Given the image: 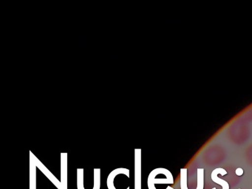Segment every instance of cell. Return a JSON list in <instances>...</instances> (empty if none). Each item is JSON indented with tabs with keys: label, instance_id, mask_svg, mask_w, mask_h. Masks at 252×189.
<instances>
[{
	"label": "cell",
	"instance_id": "6da1fadb",
	"mask_svg": "<svg viewBox=\"0 0 252 189\" xmlns=\"http://www.w3.org/2000/svg\"><path fill=\"white\" fill-rule=\"evenodd\" d=\"M174 177L172 173L166 170V173L163 174V177H158L157 170L154 169L151 171L147 180V186L149 189H156L158 186L162 185L174 184Z\"/></svg>",
	"mask_w": 252,
	"mask_h": 189
},
{
	"label": "cell",
	"instance_id": "7a4b0ae2",
	"mask_svg": "<svg viewBox=\"0 0 252 189\" xmlns=\"http://www.w3.org/2000/svg\"><path fill=\"white\" fill-rule=\"evenodd\" d=\"M126 169V168H125ZM120 168H117V169L113 170L110 174H109L107 180V186L108 189H130V187L125 188V186H128V180L129 178L126 179L125 180L124 177L126 176H130V173H129V170H128L126 173L122 175V177H120V180H119V173Z\"/></svg>",
	"mask_w": 252,
	"mask_h": 189
},
{
	"label": "cell",
	"instance_id": "3957f363",
	"mask_svg": "<svg viewBox=\"0 0 252 189\" xmlns=\"http://www.w3.org/2000/svg\"><path fill=\"white\" fill-rule=\"evenodd\" d=\"M141 150H135V180L134 189H142L141 184Z\"/></svg>",
	"mask_w": 252,
	"mask_h": 189
},
{
	"label": "cell",
	"instance_id": "277c9868",
	"mask_svg": "<svg viewBox=\"0 0 252 189\" xmlns=\"http://www.w3.org/2000/svg\"><path fill=\"white\" fill-rule=\"evenodd\" d=\"M33 159H34L35 162H36V166H37L38 168L42 171V173L48 177V180L57 188V189H63V186H62L61 181H60V180H59L58 179H57V177H56L55 176L37 159V158L33 156Z\"/></svg>",
	"mask_w": 252,
	"mask_h": 189
},
{
	"label": "cell",
	"instance_id": "5b68a950",
	"mask_svg": "<svg viewBox=\"0 0 252 189\" xmlns=\"http://www.w3.org/2000/svg\"><path fill=\"white\" fill-rule=\"evenodd\" d=\"M218 174H221V175L222 176L225 175V174H227V171L222 168H218L214 170V171H212V176H211V177H212V181L222 186V189H230L229 184H228L225 180L219 178V177H218ZM217 189L216 188H213V189Z\"/></svg>",
	"mask_w": 252,
	"mask_h": 189
},
{
	"label": "cell",
	"instance_id": "8992f818",
	"mask_svg": "<svg viewBox=\"0 0 252 189\" xmlns=\"http://www.w3.org/2000/svg\"><path fill=\"white\" fill-rule=\"evenodd\" d=\"M61 183L63 189H67V155H62Z\"/></svg>",
	"mask_w": 252,
	"mask_h": 189
},
{
	"label": "cell",
	"instance_id": "52a82bcc",
	"mask_svg": "<svg viewBox=\"0 0 252 189\" xmlns=\"http://www.w3.org/2000/svg\"><path fill=\"white\" fill-rule=\"evenodd\" d=\"M32 159H31L30 166V189H36V165L33 159V155H32Z\"/></svg>",
	"mask_w": 252,
	"mask_h": 189
},
{
	"label": "cell",
	"instance_id": "ba28073f",
	"mask_svg": "<svg viewBox=\"0 0 252 189\" xmlns=\"http://www.w3.org/2000/svg\"><path fill=\"white\" fill-rule=\"evenodd\" d=\"M101 189V170L99 168L94 169V185L92 189Z\"/></svg>",
	"mask_w": 252,
	"mask_h": 189
},
{
	"label": "cell",
	"instance_id": "9c48e42d",
	"mask_svg": "<svg viewBox=\"0 0 252 189\" xmlns=\"http://www.w3.org/2000/svg\"><path fill=\"white\" fill-rule=\"evenodd\" d=\"M77 189H85L84 186V169L78 168L77 169Z\"/></svg>",
	"mask_w": 252,
	"mask_h": 189
},
{
	"label": "cell",
	"instance_id": "30bf717a",
	"mask_svg": "<svg viewBox=\"0 0 252 189\" xmlns=\"http://www.w3.org/2000/svg\"><path fill=\"white\" fill-rule=\"evenodd\" d=\"M235 173L237 176H242L243 175V173H244V171H243V168H238L236 169Z\"/></svg>",
	"mask_w": 252,
	"mask_h": 189
},
{
	"label": "cell",
	"instance_id": "8fae6325",
	"mask_svg": "<svg viewBox=\"0 0 252 189\" xmlns=\"http://www.w3.org/2000/svg\"></svg>",
	"mask_w": 252,
	"mask_h": 189
}]
</instances>
